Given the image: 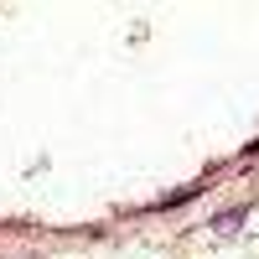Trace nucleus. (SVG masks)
<instances>
[{"instance_id":"f257e3e1","label":"nucleus","mask_w":259,"mask_h":259,"mask_svg":"<svg viewBox=\"0 0 259 259\" xmlns=\"http://www.w3.org/2000/svg\"><path fill=\"white\" fill-rule=\"evenodd\" d=\"M244 218H249V207H228V212L212 218V228H233V223H244Z\"/></svg>"}]
</instances>
